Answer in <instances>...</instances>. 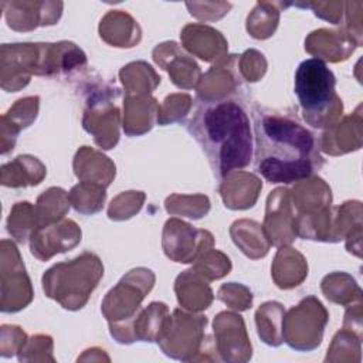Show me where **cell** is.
<instances>
[{"instance_id":"6da1fadb","label":"cell","mask_w":363,"mask_h":363,"mask_svg":"<svg viewBox=\"0 0 363 363\" xmlns=\"http://www.w3.org/2000/svg\"><path fill=\"white\" fill-rule=\"evenodd\" d=\"M255 167L269 183H294L323 166L315 136L289 115L264 108L252 112Z\"/></svg>"},{"instance_id":"7a4b0ae2","label":"cell","mask_w":363,"mask_h":363,"mask_svg":"<svg viewBox=\"0 0 363 363\" xmlns=\"http://www.w3.org/2000/svg\"><path fill=\"white\" fill-rule=\"evenodd\" d=\"M217 177L245 167L252 159L250 121L240 104L231 99L201 101L189 123Z\"/></svg>"},{"instance_id":"3957f363","label":"cell","mask_w":363,"mask_h":363,"mask_svg":"<svg viewBox=\"0 0 363 363\" xmlns=\"http://www.w3.org/2000/svg\"><path fill=\"white\" fill-rule=\"evenodd\" d=\"M335 85L336 78L323 61L309 58L299 64L295 74V94L309 125L329 128L342 113V101Z\"/></svg>"},{"instance_id":"277c9868","label":"cell","mask_w":363,"mask_h":363,"mask_svg":"<svg viewBox=\"0 0 363 363\" xmlns=\"http://www.w3.org/2000/svg\"><path fill=\"white\" fill-rule=\"evenodd\" d=\"M104 274L99 258L85 252L81 257L54 265L43 277V285L54 284L44 288L47 296L54 298L67 309H78L85 305L89 294L95 289Z\"/></svg>"},{"instance_id":"5b68a950","label":"cell","mask_w":363,"mask_h":363,"mask_svg":"<svg viewBox=\"0 0 363 363\" xmlns=\"http://www.w3.org/2000/svg\"><path fill=\"white\" fill-rule=\"evenodd\" d=\"M31 254L38 259H48L55 252H64L78 244L81 230L71 220H64L61 224H47L37 227L31 235Z\"/></svg>"},{"instance_id":"8992f818","label":"cell","mask_w":363,"mask_h":363,"mask_svg":"<svg viewBox=\"0 0 363 363\" xmlns=\"http://www.w3.org/2000/svg\"><path fill=\"white\" fill-rule=\"evenodd\" d=\"M45 174V167L31 156H18L16 160L3 164L1 183L10 187L38 184Z\"/></svg>"},{"instance_id":"52a82bcc","label":"cell","mask_w":363,"mask_h":363,"mask_svg":"<svg viewBox=\"0 0 363 363\" xmlns=\"http://www.w3.org/2000/svg\"><path fill=\"white\" fill-rule=\"evenodd\" d=\"M34 225H37V218H35V213H34V208L31 207V204L27 201L16 203V206L13 207V211L10 213V217L7 220L9 233L18 242H24L26 238L28 237V234L31 235V233L35 230Z\"/></svg>"}]
</instances>
